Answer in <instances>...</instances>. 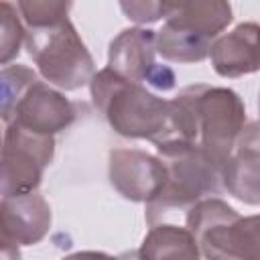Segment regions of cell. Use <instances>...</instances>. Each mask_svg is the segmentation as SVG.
I'll use <instances>...</instances> for the list:
<instances>
[{
  "instance_id": "cell-1",
  "label": "cell",
  "mask_w": 260,
  "mask_h": 260,
  "mask_svg": "<svg viewBox=\"0 0 260 260\" xmlns=\"http://www.w3.org/2000/svg\"><path fill=\"white\" fill-rule=\"evenodd\" d=\"M158 156L167 165L162 189L146 201L144 217L148 225L185 217L201 199L219 195L223 187V167L195 144H158Z\"/></svg>"
},
{
  "instance_id": "cell-2",
  "label": "cell",
  "mask_w": 260,
  "mask_h": 260,
  "mask_svg": "<svg viewBox=\"0 0 260 260\" xmlns=\"http://www.w3.org/2000/svg\"><path fill=\"white\" fill-rule=\"evenodd\" d=\"M95 110L110 128L134 140L158 142L169 126V100L152 93L144 83L130 81L110 67L100 69L89 81Z\"/></svg>"
},
{
  "instance_id": "cell-3",
  "label": "cell",
  "mask_w": 260,
  "mask_h": 260,
  "mask_svg": "<svg viewBox=\"0 0 260 260\" xmlns=\"http://www.w3.org/2000/svg\"><path fill=\"white\" fill-rule=\"evenodd\" d=\"M24 45L41 77L59 89L75 91L95 75L93 57L69 18L55 26L28 28Z\"/></svg>"
},
{
  "instance_id": "cell-4",
  "label": "cell",
  "mask_w": 260,
  "mask_h": 260,
  "mask_svg": "<svg viewBox=\"0 0 260 260\" xmlns=\"http://www.w3.org/2000/svg\"><path fill=\"white\" fill-rule=\"evenodd\" d=\"M183 91L191 104L197 146L223 167L246 126V108L242 98L230 87L205 83L183 87Z\"/></svg>"
},
{
  "instance_id": "cell-5",
  "label": "cell",
  "mask_w": 260,
  "mask_h": 260,
  "mask_svg": "<svg viewBox=\"0 0 260 260\" xmlns=\"http://www.w3.org/2000/svg\"><path fill=\"white\" fill-rule=\"evenodd\" d=\"M55 156V136L28 130L16 122H8L2 146L0 189L6 195H24L37 191L45 169Z\"/></svg>"
},
{
  "instance_id": "cell-6",
  "label": "cell",
  "mask_w": 260,
  "mask_h": 260,
  "mask_svg": "<svg viewBox=\"0 0 260 260\" xmlns=\"http://www.w3.org/2000/svg\"><path fill=\"white\" fill-rule=\"evenodd\" d=\"M112 187L128 201H150L167 181V165L156 154L140 148H112L108 156Z\"/></svg>"
},
{
  "instance_id": "cell-7",
  "label": "cell",
  "mask_w": 260,
  "mask_h": 260,
  "mask_svg": "<svg viewBox=\"0 0 260 260\" xmlns=\"http://www.w3.org/2000/svg\"><path fill=\"white\" fill-rule=\"evenodd\" d=\"M51 228V207L47 199L37 191L24 195H6L0 203V240L2 256L8 248L18 258V246L39 244Z\"/></svg>"
},
{
  "instance_id": "cell-8",
  "label": "cell",
  "mask_w": 260,
  "mask_h": 260,
  "mask_svg": "<svg viewBox=\"0 0 260 260\" xmlns=\"http://www.w3.org/2000/svg\"><path fill=\"white\" fill-rule=\"evenodd\" d=\"M77 118V108L61 91L37 79L16 102L8 122H16L41 134H57Z\"/></svg>"
},
{
  "instance_id": "cell-9",
  "label": "cell",
  "mask_w": 260,
  "mask_h": 260,
  "mask_svg": "<svg viewBox=\"0 0 260 260\" xmlns=\"http://www.w3.org/2000/svg\"><path fill=\"white\" fill-rule=\"evenodd\" d=\"M223 187L246 205H260V120L248 122L223 165Z\"/></svg>"
},
{
  "instance_id": "cell-10",
  "label": "cell",
  "mask_w": 260,
  "mask_h": 260,
  "mask_svg": "<svg viewBox=\"0 0 260 260\" xmlns=\"http://www.w3.org/2000/svg\"><path fill=\"white\" fill-rule=\"evenodd\" d=\"M209 59L215 73L230 79L260 71V24L240 22L219 35L211 43Z\"/></svg>"
},
{
  "instance_id": "cell-11",
  "label": "cell",
  "mask_w": 260,
  "mask_h": 260,
  "mask_svg": "<svg viewBox=\"0 0 260 260\" xmlns=\"http://www.w3.org/2000/svg\"><path fill=\"white\" fill-rule=\"evenodd\" d=\"M156 53V32L146 26H130L112 39L108 49V67L130 81L146 85L158 67L154 61Z\"/></svg>"
},
{
  "instance_id": "cell-12",
  "label": "cell",
  "mask_w": 260,
  "mask_h": 260,
  "mask_svg": "<svg viewBox=\"0 0 260 260\" xmlns=\"http://www.w3.org/2000/svg\"><path fill=\"white\" fill-rule=\"evenodd\" d=\"M238 211L225 201L213 197H205L197 201L183 217L185 225L193 232L201 256L205 258H221L225 260V244L228 234L238 219Z\"/></svg>"
},
{
  "instance_id": "cell-13",
  "label": "cell",
  "mask_w": 260,
  "mask_h": 260,
  "mask_svg": "<svg viewBox=\"0 0 260 260\" xmlns=\"http://www.w3.org/2000/svg\"><path fill=\"white\" fill-rule=\"evenodd\" d=\"M165 20L213 43L234 20V14L230 0H181Z\"/></svg>"
},
{
  "instance_id": "cell-14",
  "label": "cell",
  "mask_w": 260,
  "mask_h": 260,
  "mask_svg": "<svg viewBox=\"0 0 260 260\" xmlns=\"http://www.w3.org/2000/svg\"><path fill=\"white\" fill-rule=\"evenodd\" d=\"M138 256L150 260H160V258L195 260L201 256V250L193 232L187 225H177L173 221H158L150 225L148 234L144 236Z\"/></svg>"
},
{
  "instance_id": "cell-15",
  "label": "cell",
  "mask_w": 260,
  "mask_h": 260,
  "mask_svg": "<svg viewBox=\"0 0 260 260\" xmlns=\"http://www.w3.org/2000/svg\"><path fill=\"white\" fill-rule=\"evenodd\" d=\"M211 41L189 32L169 20L156 30V51L162 59L173 63H199L209 57Z\"/></svg>"
},
{
  "instance_id": "cell-16",
  "label": "cell",
  "mask_w": 260,
  "mask_h": 260,
  "mask_svg": "<svg viewBox=\"0 0 260 260\" xmlns=\"http://www.w3.org/2000/svg\"><path fill=\"white\" fill-rule=\"evenodd\" d=\"M225 260H260V215L234 221L228 234Z\"/></svg>"
},
{
  "instance_id": "cell-17",
  "label": "cell",
  "mask_w": 260,
  "mask_h": 260,
  "mask_svg": "<svg viewBox=\"0 0 260 260\" xmlns=\"http://www.w3.org/2000/svg\"><path fill=\"white\" fill-rule=\"evenodd\" d=\"M73 0H16L20 18L28 28L55 26L67 20Z\"/></svg>"
},
{
  "instance_id": "cell-18",
  "label": "cell",
  "mask_w": 260,
  "mask_h": 260,
  "mask_svg": "<svg viewBox=\"0 0 260 260\" xmlns=\"http://www.w3.org/2000/svg\"><path fill=\"white\" fill-rule=\"evenodd\" d=\"M37 79H39L37 73L28 69L26 65H4L2 67L0 85H2V122L4 124H8L16 102Z\"/></svg>"
},
{
  "instance_id": "cell-19",
  "label": "cell",
  "mask_w": 260,
  "mask_h": 260,
  "mask_svg": "<svg viewBox=\"0 0 260 260\" xmlns=\"http://www.w3.org/2000/svg\"><path fill=\"white\" fill-rule=\"evenodd\" d=\"M18 8L8 0H2V39H0V63L8 65L18 53L20 45L26 41V30L18 18Z\"/></svg>"
},
{
  "instance_id": "cell-20",
  "label": "cell",
  "mask_w": 260,
  "mask_h": 260,
  "mask_svg": "<svg viewBox=\"0 0 260 260\" xmlns=\"http://www.w3.org/2000/svg\"><path fill=\"white\" fill-rule=\"evenodd\" d=\"M124 16L138 26L158 22L160 18H167V6L165 0H118Z\"/></svg>"
},
{
  "instance_id": "cell-21",
  "label": "cell",
  "mask_w": 260,
  "mask_h": 260,
  "mask_svg": "<svg viewBox=\"0 0 260 260\" xmlns=\"http://www.w3.org/2000/svg\"><path fill=\"white\" fill-rule=\"evenodd\" d=\"M179 4H181V0H165V6H167V16H171V14H173V10H175Z\"/></svg>"
},
{
  "instance_id": "cell-22",
  "label": "cell",
  "mask_w": 260,
  "mask_h": 260,
  "mask_svg": "<svg viewBox=\"0 0 260 260\" xmlns=\"http://www.w3.org/2000/svg\"><path fill=\"white\" fill-rule=\"evenodd\" d=\"M258 110H260V98H258Z\"/></svg>"
}]
</instances>
